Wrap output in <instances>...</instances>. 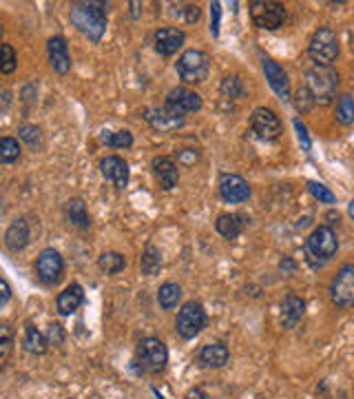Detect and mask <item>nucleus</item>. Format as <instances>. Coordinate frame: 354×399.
<instances>
[{"label":"nucleus","mask_w":354,"mask_h":399,"mask_svg":"<svg viewBox=\"0 0 354 399\" xmlns=\"http://www.w3.org/2000/svg\"><path fill=\"white\" fill-rule=\"evenodd\" d=\"M67 217H69V222L71 224H76L80 228H89L91 226V217L87 213V207H84V202L80 198H71L67 202Z\"/></svg>","instance_id":"obj_25"},{"label":"nucleus","mask_w":354,"mask_h":399,"mask_svg":"<svg viewBox=\"0 0 354 399\" xmlns=\"http://www.w3.org/2000/svg\"><path fill=\"white\" fill-rule=\"evenodd\" d=\"M182 297V288L173 282H166L160 286V293H157V302H160V306L162 308H175L177 306V302Z\"/></svg>","instance_id":"obj_26"},{"label":"nucleus","mask_w":354,"mask_h":399,"mask_svg":"<svg viewBox=\"0 0 354 399\" xmlns=\"http://www.w3.org/2000/svg\"><path fill=\"white\" fill-rule=\"evenodd\" d=\"M295 129H297V133H299V140H301V144H303V149L306 151H310V138H308V129L303 127V123L297 118L295 120Z\"/></svg>","instance_id":"obj_38"},{"label":"nucleus","mask_w":354,"mask_h":399,"mask_svg":"<svg viewBox=\"0 0 354 399\" xmlns=\"http://www.w3.org/2000/svg\"><path fill=\"white\" fill-rule=\"evenodd\" d=\"M215 228H217V233L222 235V237L235 240L241 233V228H243V217L237 215V213H224V215L217 217Z\"/></svg>","instance_id":"obj_24"},{"label":"nucleus","mask_w":354,"mask_h":399,"mask_svg":"<svg viewBox=\"0 0 354 399\" xmlns=\"http://www.w3.org/2000/svg\"><path fill=\"white\" fill-rule=\"evenodd\" d=\"M24 348L29 350V353L33 355H42L45 350H47V340H45V335L38 331V329H33V326H27V331H24Z\"/></svg>","instance_id":"obj_27"},{"label":"nucleus","mask_w":354,"mask_h":399,"mask_svg":"<svg viewBox=\"0 0 354 399\" xmlns=\"http://www.w3.org/2000/svg\"><path fill=\"white\" fill-rule=\"evenodd\" d=\"M18 67V60H16V52L11 45H3V58H0V71H3L5 76L14 74Z\"/></svg>","instance_id":"obj_33"},{"label":"nucleus","mask_w":354,"mask_h":399,"mask_svg":"<svg viewBox=\"0 0 354 399\" xmlns=\"http://www.w3.org/2000/svg\"><path fill=\"white\" fill-rule=\"evenodd\" d=\"M47 52H49V63H51L54 71L58 74H69L71 69V56H69V47H67V40L60 38V36H54V38H49L47 42Z\"/></svg>","instance_id":"obj_17"},{"label":"nucleus","mask_w":354,"mask_h":399,"mask_svg":"<svg viewBox=\"0 0 354 399\" xmlns=\"http://www.w3.org/2000/svg\"><path fill=\"white\" fill-rule=\"evenodd\" d=\"M250 18L259 29H279L286 22V7L275 0H252Z\"/></svg>","instance_id":"obj_5"},{"label":"nucleus","mask_w":354,"mask_h":399,"mask_svg":"<svg viewBox=\"0 0 354 399\" xmlns=\"http://www.w3.org/2000/svg\"><path fill=\"white\" fill-rule=\"evenodd\" d=\"M308 54L310 58L314 60L316 65L321 67H330V63L337 58L339 54V40L337 36L330 27H321L316 29L312 40H310V47H308Z\"/></svg>","instance_id":"obj_6"},{"label":"nucleus","mask_w":354,"mask_h":399,"mask_svg":"<svg viewBox=\"0 0 354 399\" xmlns=\"http://www.w3.org/2000/svg\"><path fill=\"white\" fill-rule=\"evenodd\" d=\"M153 173H155V178L160 180V185H162V189H166V191H170V189H175L177 187V182H179V171H177V164L170 160V158H155L153 160Z\"/></svg>","instance_id":"obj_19"},{"label":"nucleus","mask_w":354,"mask_h":399,"mask_svg":"<svg viewBox=\"0 0 354 399\" xmlns=\"http://www.w3.org/2000/svg\"><path fill=\"white\" fill-rule=\"evenodd\" d=\"M303 313H306V302L297 295H288L282 304V322L286 329H295V326L301 322Z\"/></svg>","instance_id":"obj_21"},{"label":"nucleus","mask_w":354,"mask_h":399,"mask_svg":"<svg viewBox=\"0 0 354 399\" xmlns=\"http://www.w3.org/2000/svg\"><path fill=\"white\" fill-rule=\"evenodd\" d=\"M337 120L341 125H346L350 127L354 123V100H352V95H341L339 102H337Z\"/></svg>","instance_id":"obj_29"},{"label":"nucleus","mask_w":354,"mask_h":399,"mask_svg":"<svg viewBox=\"0 0 354 399\" xmlns=\"http://www.w3.org/2000/svg\"><path fill=\"white\" fill-rule=\"evenodd\" d=\"M211 9H213V27H211V31H213V36H217V31H219V3H215Z\"/></svg>","instance_id":"obj_41"},{"label":"nucleus","mask_w":354,"mask_h":399,"mask_svg":"<svg viewBox=\"0 0 354 399\" xmlns=\"http://www.w3.org/2000/svg\"><path fill=\"white\" fill-rule=\"evenodd\" d=\"M250 129H252L255 136L262 138V140H275V138H279V133H282V120L277 118L273 109L259 107L252 111Z\"/></svg>","instance_id":"obj_10"},{"label":"nucleus","mask_w":354,"mask_h":399,"mask_svg":"<svg viewBox=\"0 0 354 399\" xmlns=\"http://www.w3.org/2000/svg\"><path fill=\"white\" fill-rule=\"evenodd\" d=\"M184 40H186V33L175 27H162L155 31V49L166 58L175 56L179 47L184 45Z\"/></svg>","instance_id":"obj_15"},{"label":"nucleus","mask_w":354,"mask_h":399,"mask_svg":"<svg viewBox=\"0 0 354 399\" xmlns=\"http://www.w3.org/2000/svg\"><path fill=\"white\" fill-rule=\"evenodd\" d=\"M97 264H100V269H102L104 273L115 275V273H120V271L127 266V260H124V256H120V253L108 251V253H102L100 260H97Z\"/></svg>","instance_id":"obj_28"},{"label":"nucleus","mask_w":354,"mask_h":399,"mask_svg":"<svg viewBox=\"0 0 354 399\" xmlns=\"http://www.w3.org/2000/svg\"><path fill=\"white\" fill-rule=\"evenodd\" d=\"M102 142H106L108 147H113V149H129L133 144V136L129 131L106 133V136H102Z\"/></svg>","instance_id":"obj_32"},{"label":"nucleus","mask_w":354,"mask_h":399,"mask_svg":"<svg viewBox=\"0 0 354 399\" xmlns=\"http://www.w3.org/2000/svg\"><path fill=\"white\" fill-rule=\"evenodd\" d=\"M228 357V348L224 344H206L200 350V364L206 368H222Z\"/></svg>","instance_id":"obj_22"},{"label":"nucleus","mask_w":354,"mask_h":399,"mask_svg":"<svg viewBox=\"0 0 354 399\" xmlns=\"http://www.w3.org/2000/svg\"><path fill=\"white\" fill-rule=\"evenodd\" d=\"M330 293H332L335 304L344 308L354 306V266L352 264H346L344 269L337 273Z\"/></svg>","instance_id":"obj_11"},{"label":"nucleus","mask_w":354,"mask_h":399,"mask_svg":"<svg viewBox=\"0 0 354 399\" xmlns=\"http://www.w3.org/2000/svg\"><path fill=\"white\" fill-rule=\"evenodd\" d=\"M18 136H20L24 142H29V144H38V142H40V129L33 127V125H22V127L18 129Z\"/></svg>","instance_id":"obj_36"},{"label":"nucleus","mask_w":354,"mask_h":399,"mask_svg":"<svg viewBox=\"0 0 354 399\" xmlns=\"http://www.w3.org/2000/svg\"><path fill=\"white\" fill-rule=\"evenodd\" d=\"M186 399H211V397L206 395L202 389H193V391H188V393H186Z\"/></svg>","instance_id":"obj_42"},{"label":"nucleus","mask_w":354,"mask_h":399,"mask_svg":"<svg viewBox=\"0 0 354 399\" xmlns=\"http://www.w3.org/2000/svg\"><path fill=\"white\" fill-rule=\"evenodd\" d=\"M206 326V311L202 304L198 302H186L182 311L177 313V320H175V329L179 333V337L184 340H193L202 333V329Z\"/></svg>","instance_id":"obj_7"},{"label":"nucleus","mask_w":354,"mask_h":399,"mask_svg":"<svg viewBox=\"0 0 354 399\" xmlns=\"http://www.w3.org/2000/svg\"><path fill=\"white\" fill-rule=\"evenodd\" d=\"M20 158V144L16 138H3L0 140V160L5 164H11Z\"/></svg>","instance_id":"obj_30"},{"label":"nucleus","mask_w":354,"mask_h":399,"mask_svg":"<svg viewBox=\"0 0 354 399\" xmlns=\"http://www.w3.org/2000/svg\"><path fill=\"white\" fill-rule=\"evenodd\" d=\"M308 191L312 193V196L319 200V202H323V204H335L337 202V198H335V193L328 189L325 185H321V182H314V180H310L308 182Z\"/></svg>","instance_id":"obj_35"},{"label":"nucleus","mask_w":354,"mask_h":399,"mask_svg":"<svg viewBox=\"0 0 354 399\" xmlns=\"http://www.w3.org/2000/svg\"><path fill=\"white\" fill-rule=\"evenodd\" d=\"M49 340H51L54 344H60V342H63V326H58V324H51V326H49Z\"/></svg>","instance_id":"obj_39"},{"label":"nucleus","mask_w":354,"mask_h":399,"mask_svg":"<svg viewBox=\"0 0 354 399\" xmlns=\"http://www.w3.org/2000/svg\"><path fill=\"white\" fill-rule=\"evenodd\" d=\"M314 104V100H312V95H310V91L303 87V89H299V93H297V107L301 109V111H308V109Z\"/></svg>","instance_id":"obj_37"},{"label":"nucleus","mask_w":354,"mask_h":399,"mask_svg":"<svg viewBox=\"0 0 354 399\" xmlns=\"http://www.w3.org/2000/svg\"><path fill=\"white\" fill-rule=\"evenodd\" d=\"M9 350H11L9 335H3V361H7V357H9Z\"/></svg>","instance_id":"obj_44"},{"label":"nucleus","mask_w":354,"mask_h":399,"mask_svg":"<svg viewBox=\"0 0 354 399\" xmlns=\"http://www.w3.org/2000/svg\"><path fill=\"white\" fill-rule=\"evenodd\" d=\"M211 71V58L200 49H188L177 58V74L184 82H204Z\"/></svg>","instance_id":"obj_3"},{"label":"nucleus","mask_w":354,"mask_h":399,"mask_svg":"<svg viewBox=\"0 0 354 399\" xmlns=\"http://www.w3.org/2000/svg\"><path fill=\"white\" fill-rule=\"evenodd\" d=\"M27 242H29V224L20 217V220L11 222V226L7 228L5 244L9 251H20V249L27 247Z\"/></svg>","instance_id":"obj_23"},{"label":"nucleus","mask_w":354,"mask_h":399,"mask_svg":"<svg viewBox=\"0 0 354 399\" xmlns=\"http://www.w3.org/2000/svg\"><path fill=\"white\" fill-rule=\"evenodd\" d=\"M184 11H186V14H184V16H186V22H198V20H200V7H198V5H188Z\"/></svg>","instance_id":"obj_40"},{"label":"nucleus","mask_w":354,"mask_h":399,"mask_svg":"<svg viewBox=\"0 0 354 399\" xmlns=\"http://www.w3.org/2000/svg\"><path fill=\"white\" fill-rule=\"evenodd\" d=\"M84 299V293H82V286L80 284H69L63 293L58 295L56 299V308L60 315H71V313H76L82 304Z\"/></svg>","instance_id":"obj_20"},{"label":"nucleus","mask_w":354,"mask_h":399,"mask_svg":"<svg viewBox=\"0 0 354 399\" xmlns=\"http://www.w3.org/2000/svg\"><path fill=\"white\" fill-rule=\"evenodd\" d=\"M144 118L149 120L151 127L160 129V131H173V129H179L182 125H184V116L170 111L166 104L157 107V109H146Z\"/></svg>","instance_id":"obj_16"},{"label":"nucleus","mask_w":354,"mask_h":399,"mask_svg":"<svg viewBox=\"0 0 354 399\" xmlns=\"http://www.w3.org/2000/svg\"><path fill=\"white\" fill-rule=\"evenodd\" d=\"M264 74H266V80L271 82L273 91L279 95V98L288 100V98H290V82H288V76H286V71L279 67L273 58H264Z\"/></svg>","instance_id":"obj_18"},{"label":"nucleus","mask_w":354,"mask_h":399,"mask_svg":"<svg viewBox=\"0 0 354 399\" xmlns=\"http://www.w3.org/2000/svg\"><path fill=\"white\" fill-rule=\"evenodd\" d=\"M100 171L108 182H113L118 189H124L129 185V164L122 160L120 155H106V158H102Z\"/></svg>","instance_id":"obj_14"},{"label":"nucleus","mask_w":354,"mask_h":399,"mask_svg":"<svg viewBox=\"0 0 354 399\" xmlns=\"http://www.w3.org/2000/svg\"><path fill=\"white\" fill-rule=\"evenodd\" d=\"M308 253L316 260H330L337 249H339V242H337V235L330 226H316L314 231L310 233L308 237Z\"/></svg>","instance_id":"obj_9"},{"label":"nucleus","mask_w":354,"mask_h":399,"mask_svg":"<svg viewBox=\"0 0 354 399\" xmlns=\"http://www.w3.org/2000/svg\"><path fill=\"white\" fill-rule=\"evenodd\" d=\"M348 211H350V215H352V220H354V200L350 202V209H348Z\"/></svg>","instance_id":"obj_45"},{"label":"nucleus","mask_w":354,"mask_h":399,"mask_svg":"<svg viewBox=\"0 0 354 399\" xmlns=\"http://www.w3.org/2000/svg\"><path fill=\"white\" fill-rule=\"evenodd\" d=\"M219 193H222V198L226 202L239 204V202H246L250 198V187L241 175L224 173L222 178H219Z\"/></svg>","instance_id":"obj_13"},{"label":"nucleus","mask_w":354,"mask_h":399,"mask_svg":"<svg viewBox=\"0 0 354 399\" xmlns=\"http://www.w3.org/2000/svg\"><path fill=\"white\" fill-rule=\"evenodd\" d=\"M100 3H76L71 5L69 18L89 40L97 42L106 31V14Z\"/></svg>","instance_id":"obj_1"},{"label":"nucleus","mask_w":354,"mask_h":399,"mask_svg":"<svg viewBox=\"0 0 354 399\" xmlns=\"http://www.w3.org/2000/svg\"><path fill=\"white\" fill-rule=\"evenodd\" d=\"M339 87V74L332 67L316 65L306 76V89L310 91L316 104H330Z\"/></svg>","instance_id":"obj_2"},{"label":"nucleus","mask_w":354,"mask_h":399,"mask_svg":"<svg viewBox=\"0 0 354 399\" xmlns=\"http://www.w3.org/2000/svg\"><path fill=\"white\" fill-rule=\"evenodd\" d=\"M136 364H140L142 370L146 373H160L168 364V350L164 342L155 340V337H146L140 342L136 350Z\"/></svg>","instance_id":"obj_4"},{"label":"nucleus","mask_w":354,"mask_h":399,"mask_svg":"<svg viewBox=\"0 0 354 399\" xmlns=\"http://www.w3.org/2000/svg\"><path fill=\"white\" fill-rule=\"evenodd\" d=\"M160 266H162L160 251L149 244V247H146V251H144V256H142V271L146 275H153V273L160 271Z\"/></svg>","instance_id":"obj_31"},{"label":"nucleus","mask_w":354,"mask_h":399,"mask_svg":"<svg viewBox=\"0 0 354 399\" xmlns=\"http://www.w3.org/2000/svg\"><path fill=\"white\" fill-rule=\"evenodd\" d=\"M63 271H65V262L56 249L40 251L38 260H35V275H38V280L42 284H47V286L58 284L60 277H63Z\"/></svg>","instance_id":"obj_8"},{"label":"nucleus","mask_w":354,"mask_h":399,"mask_svg":"<svg viewBox=\"0 0 354 399\" xmlns=\"http://www.w3.org/2000/svg\"><path fill=\"white\" fill-rule=\"evenodd\" d=\"M222 93L228 98H241L243 95V82L239 76H226L222 82Z\"/></svg>","instance_id":"obj_34"},{"label":"nucleus","mask_w":354,"mask_h":399,"mask_svg":"<svg viewBox=\"0 0 354 399\" xmlns=\"http://www.w3.org/2000/svg\"><path fill=\"white\" fill-rule=\"evenodd\" d=\"M0 291H3V299H0V304H7L9 302V284H7V280H0Z\"/></svg>","instance_id":"obj_43"},{"label":"nucleus","mask_w":354,"mask_h":399,"mask_svg":"<svg viewBox=\"0 0 354 399\" xmlns=\"http://www.w3.org/2000/svg\"><path fill=\"white\" fill-rule=\"evenodd\" d=\"M166 107L170 111H175L179 116H186L193 111H200L202 109V95L195 93L186 87H177L166 95Z\"/></svg>","instance_id":"obj_12"}]
</instances>
